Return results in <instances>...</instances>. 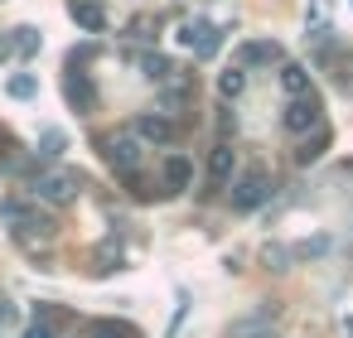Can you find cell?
<instances>
[{
  "label": "cell",
  "instance_id": "cell-11",
  "mask_svg": "<svg viewBox=\"0 0 353 338\" xmlns=\"http://www.w3.org/2000/svg\"><path fill=\"white\" fill-rule=\"evenodd\" d=\"M189 179H194V165H189L184 155H170V160H165V184L179 193V189H189Z\"/></svg>",
  "mask_w": 353,
  "mask_h": 338
},
{
  "label": "cell",
  "instance_id": "cell-15",
  "mask_svg": "<svg viewBox=\"0 0 353 338\" xmlns=\"http://www.w3.org/2000/svg\"><path fill=\"white\" fill-rule=\"evenodd\" d=\"M324 145H329V131L319 126V131H314V140H305V145L295 150V160H300V165H310V160H319V155H324Z\"/></svg>",
  "mask_w": 353,
  "mask_h": 338
},
{
  "label": "cell",
  "instance_id": "cell-3",
  "mask_svg": "<svg viewBox=\"0 0 353 338\" xmlns=\"http://www.w3.org/2000/svg\"><path fill=\"white\" fill-rule=\"evenodd\" d=\"M266 198H271L266 174H247V179H237V189H232V208H237V213H252V208H261Z\"/></svg>",
  "mask_w": 353,
  "mask_h": 338
},
{
  "label": "cell",
  "instance_id": "cell-12",
  "mask_svg": "<svg viewBox=\"0 0 353 338\" xmlns=\"http://www.w3.org/2000/svg\"><path fill=\"white\" fill-rule=\"evenodd\" d=\"M281 87H285L290 97H305V92H310V68H300V63H285V68H281Z\"/></svg>",
  "mask_w": 353,
  "mask_h": 338
},
{
  "label": "cell",
  "instance_id": "cell-2",
  "mask_svg": "<svg viewBox=\"0 0 353 338\" xmlns=\"http://www.w3.org/2000/svg\"><path fill=\"white\" fill-rule=\"evenodd\" d=\"M34 193L44 198V203H73L78 198V174H68V169H54V174H44L39 184H34Z\"/></svg>",
  "mask_w": 353,
  "mask_h": 338
},
{
  "label": "cell",
  "instance_id": "cell-14",
  "mask_svg": "<svg viewBox=\"0 0 353 338\" xmlns=\"http://www.w3.org/2000/svg\"><path fill=\"white\" fill-rule=\"evenodd\" d=\"M141 73H145L150 83H165L174 68H170V59H160V54H145V59H141Z\"/></svg>",
  "mask_w": 353,
  "mask_h": 338
},
{
  "label": "cell",
  "instance_id": "cell-1",
  "mask_svg": "<svg viewBox=\"0 0 353 338\" xmlns=\"http://www.w3.org/2000/svg\"><path fill=\"white\" fill-rule=\"evenodd\" d=\"M281 121H285V131L290 136H305V131H319V102L305 92V97H290V107L281 112Z\"/></svg>",
  "mask_w": 353,
  "mask_h": 338
},
{
  "label": "cell",
  "instance_id": "cell-7",
  "mask_svg": "<svg viewBox=\"0 0 353 338\" xmlns=\"http://www.w3.org/2000/svg\"><path fill=\"white\" fill-rule=\"evenodd\" d=\"M63 97H68L78 112H92V107H97V87L88 83V73H68V83H63Z\"/></svg>",
  "mask_w": 353,
  "mask_h": 338
},
{
  "label": "cell",
  "instance_id": "cell-22",
  "mask_svg": "<svg viewBox=\"0 0 353 338\" xmlns=\"http://www.w3.org/2000/svg\"><path fill=\"white\" fill-rule=\"evenodd\" d=\"M10 49H15V44H10V39H0V59H6V54H10Z\"/></svg>",
  "mask_w": 353,
  "mask_h": 338
},
{
  "label": "cell",
  "instance_id": "cell-17",
  "mask_svg": "<svg viewBox=\"0 0 353 338\" xmlns=\"http://www.w3.org/2000/svg\"><path fill=\"white\" fill-rule=\"evenodd\" d=\"M39 155H63V131H44V140H39Z\"/></svg>",
  "mask_w": 353,
  "mask_h": 338
},
{
  "label": "cell",
  "instance_id": "cell-18",
  "mask_svg": "<svg viewBox=\"0 0 353 338\" xmlns=\"http://www.w3.org/2000/svg\"><path fill=\"white\" fill-rule=\"evenodd\" d=\"M15 49H20V54L30 59V54L39 49V34H34V30H15Z\"/></svg>",
  "mask_w": 353,
  "mask_h": 338
},
{
  "label": "cell",
  "instance_id": "cell-9",
  "mask_svg": "<svg viewBox=\"0 0 353 338\" xmlns=\"http://www.w3.org/2000/svg\"><path fill=\"white\" fill-rule=\"evenodd\" d=\"M107 160H112L121 174H131V169L141 165V145H136V140H112V145H107Z\"/></svg>",
  "mask_w": 353,
  "mask_h": 338
},
{
  "label": "cell",
  "instance_id": "cell-16",
  "mask_svg": "<svg viewBox=\"0 0 353 338\" xmlns=\"http://www.w3.org/2000/svg\"><path fill=\"white\" fill-rule=\"evenodd\" d=\"M39 92V83L30 78V73H20V78H10V97H20V102H30Z\"/></svg>",
  "mask_w": 353,
  "mask_h": 338
},
{
  "label": "cell",
  "instance_id": "cell-20",
  "mask_svg": "<svg viewBox=\"0 0 353 338\" xmlns=\"http://www.w3.org/2000/svg\"><path fill=\"white\" fill-rule=\"evenodd\" d=\"M25 338H54V324H49V319H34V324L25 328Z\"/></svg>",
  "mask_w": 353,
  "mask_h": 338
},
{
  "label": "cell",
  "instance_id": "cell-21",
  "mask_svg": "<svg viewBox=\"0 0 353 338\" xmlns=\"http://www.w3.org/2000/svg\"><path fill=\"white\" fill-rule=\"evenodd\" d=\"M10 319H15V309H10V304H6V299H0V328H6V324H10Z\"/></svg>",
  "mask_w": 353,
  "mask_h": 338
},
{
  "label": "cell",
  "instance_id": "cell-8",
  "mask_svg": "<svg viewBox=\"0 0 353 338\" xmlns=\"http://www.w3.org/2000/svg\"><path fill=\"white\" fill-rule=\"evenodd\" d=\"M232 169H237L232 145H213V155H208V179H213V184H228V179H232Z\"/></svg>",
  "mask_w": 353,
  "mask_h": 338
},
{
  "label": "cell",
  "instance_id": "cell-19",
  "mask_svg": "<svg viewBox=\"0 0 353 338\" xmlns=\"http://www.w3.org/2000/svg\"><path fill=\"white\" fill-rule=\"evenodd\" d=\"M92 338H136V333H131V328H121V324H112V319H107V324H97V328H92Z\"/></svg>",
  "mask_w": 353,
  "mask_h": 338
},
{
  "label": "cell",
  "instance_id": "cell-5",
  "mask_svg": "<svg viewBox=\"0 0 353 338\" xmlns=\"http://www.w3.org/2000/svg\"><path fill=\"white\" fill-rule=\"evenodd\" d=\"M136 136H141V140H150V145H174L179 126H174L170 116H141V121H136Z\"/></svg>",
  "mask_w": 353,
  "mask_h": 338
},
{
  "label": "cell",
  "instance_id": "cell-6",
  "mask_svg": "<svg viewBox=\"0 0 353 338\" xmlns=\"http://www.w3.org/2000/svg\"><path fill=\"white\" fill-rule=\"evenodd\" d=\"M68 15H73V25H83L88 34H102V30H107V15H102L97 0H68Z\"/></svg>",
  "mask_w": 353,
  "mask_h": 338
},
{
  "label": "cell",
  "instance_id": "cell-13",
  "mask_svg": "<svg viewBox=\"0 0 353 338\" xmlns=\"http://www.w3.org/2000/svg\"><path fill=\"white\" fill-rule=\"evenodd\" d=\"M218 92H223V97H242V92H247V73H242V68L218 73Z\"/></svg>",
  "mask_w": 353,
  "mask_h": 338
},
{
  "label": "cell",
  "instance_id": "cell-10",
  "mask_svg": "<svg viewBox=\"0 0 353 338\" xmlns=\"http://www.w3.org/2000/svg\"><path fill=\"white\" fill-rule=\"evenodd\" d=\"M237 59L242 63H281V44L276 39H256V44H242Z\"/></svg>",
  "mask_w": 353,
  "mask_h": 338
},
{
  "label": "cell",
  "instance_id": "cell-4",
  "mask_svg": "<svg viewBox=\"0 0 353 338\" xmlns=\"http://www.w3.org/2000/svg\"><path fill=\"white\" fill-rule=\"evenodd\" d=\"M179 44H189L199 59H213L223 39H218V30H213V25H184V30H179Z\"/></svg>",
  "mask_w": 353,
  "mask_h": 338
}]
</instances>
